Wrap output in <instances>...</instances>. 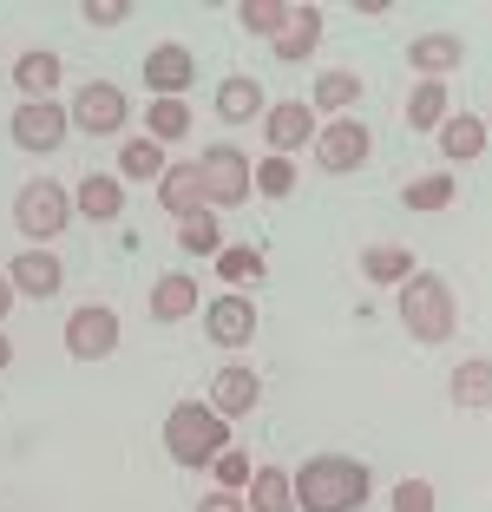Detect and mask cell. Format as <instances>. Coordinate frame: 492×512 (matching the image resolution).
<instances>
[{
  "instance_id": "6da1fadb",
  "label": "cell",
  "mask_w": 492,
  "mask_h": 512,
  "mask_svg": "<svg viewBox=\"0 0 492 512\" xmlns=\"http://www.w3.org/2000/svg\"><path fill=\"white\" fill-rule=\"evenodd\" d=\"M289 486H296V512H355L374 493V467L348 453H315L289 473Z\"/></svg>"
},
{
  "instance_id": "7a4b0ae2",
  "label": "cell",
  "mask_w": 492,
  "mask_h": 512,
  "mask_svg": "<svg viewBox=\"0 0 492 512\" xmlns=\"http://www.w3.org/2000/svg\"><path fill=\"white\" fill-rule=\"evenodd\" d=\"M164 453L178 467H210L217 453H230V421L210 401H178L164 414Z\"/></svg>"
},
{
  "instance_id": "3957f363",
  "label": "cell",
  "mask_w": 492,
  "mask_h": 512,
  "mask_svg": "<svg viewBox=\"0 0 492 512\" xmlns=\"http://www.w3.org/2000/svg\"><path fill=\"white\" fill-rule=\"evenodd\" d=\"M401 329L414 335V342H447V335L460 329V309H453L447 276H433V270L407 276L401 283Z\"/></svg>"
},
{
  "instance_id": "277c9868",
  "label": "cell",
  "mask_w": 492,
  "mask_h": 512,
  "mask_svg": "<svg viewBox=\"0 0 492 512\" xmlns=\"http://www.w3.org/2000/svg\"><path fill=\"white\" fill-rule=\"evenodd\" d=\"M14 224H20L27 243H53L66 224H73V191L53 184V178H27L20 197H14Z\"/></svg>"
},
{
  "instance_id": "5b68a950",
  "label": "cell",
  "mask_w": 492,
  "mask_h": 512,
  "mask_svg": "<svg viewBox=\"0 0 492 512\" xmlns=\"http://www.w3.org/2000/svg\"><path fill=\"white\" fill-rule=\"evenodd\" d=\"M197 165V184H204V204L210 211H237V204H250V158H243L237 145H210L204 158H191Z\"/></svg>"
},
{
  "instance_id": "8992f818",
  "label": "cell",
  "mask_w": 492,
  "mask_h": 512,
  "mask_svg": "<svg viewBox=\"0 0 492 512\" xmlns=\"http://www.w3.org/2000/svg\"><path fill=\"white\" fill-rule=\"evenodd\" d=\"M73 132H92V138H119L125 125H132V99H125L112 79H86V86L73 92Z\"/></svg>"
},
{
  "instance_id": "52a82bcc",
  "label": "cell",
  "mask_w": 492,
  "mask_h": 512,
  "mask_svg": "<svg viewBox=\"0 0 492 512\" xmlns=\"http://www.w3.org/2000/svg\"><path fill=\"white\" fill-rule=\"evenodd\" d=\"M315 165L322 171H335V178H342V171H361L368 165V151H374V132L361 119H328L322 132H315Z\"/></svg>"
},
{
  "instance_id": "ba28073f",
  "label": "cell",
  "mask_w": 492,
  "mask_h": 512,
  "mask_svg": "<svg viewBox=\"0 0 492 512\" xmlns=\"http://www.w3.org/2000/svg\"><path fill=\"white\" fill-rule=\"evenodd\" d=\"M119 348V316H112V302H86L66 316V355L73 362H105Z\"/></svg>"
},
{
  "instance_id": "9c48e42d",
  "label": "cell",
  "mask_w": 492,
  "mask_h": 512,
  "mask_svg": "<svg viewBox=\"0 0 492 512\" xmlns=\"http://www.w3.org/2000/svg\"><path fill=\"white\" fill-rule=\"evenodd\" d=\"M7 132H14V145H20V151H33V158H40V151H60V145H66L73 119H66L53 99H20L14 119H7Z\"/></svg>"
},
{
  "instance_id": "30bf717a",
  "label": "cell",
  "mask_w": 492,
  "mask_h": 512,
  "mask_svg": "<svg viewBox=\"0 0 492 512\" xmlns=\"http://www.w3.org/2000/svg\"><path fill=\"white\" fill-rule=\"evenodd\" d=\"M315 112H309V99H276V106L263 112V145L276 151V158H296L302 145H315Z\"/></svg>"
},
{
  "instance_id": "8fae6325",
  "label": "cell",
  "mask_w": 492,
  "mask_h": 512,
  "mask_svg": "<svg viewBox=\"0 0 492 512\" xmlns=\"http://www.w3.org/2000/svg\"><path fill=\"white\" fill-rule=\"evenodd\" d=\"M191 79H197L191 46L158 40V46L145 53V86H151V99H184V92H191Z\"/></svg>"
},
{
  "instance_id": "7c38bea8",
  "label": "cell",
  "mask_w": 492,
  "mask_h": 512,
  "mask_svg": "<svg viewBox=\"0 0 492 512\" xmlns=\"http://www.w3.org/2000/svg\"><path fill=\"white\" fill-rule=\"evenodd\" d=\"M210 407H217L224 421H243L250 407H263V375H256V368H243V362L217 368V375H210Z\"/></svg>"
},
{
  "instance_id": "4fadbf2b",
  "label": "cell",
  "mask_w": 492,
  "mask_h": 512,
  "mask_svg": "<svg viewBox=\"0 0 492 512\" xmlns=\"http://www.w3.org/2000/svg\"><path fill=\"white\" fill-rule=\"evenodd\" d=\"M204 335L217 348H243L256 335V302L237 296V289H230V296H217V302H204Z\"/></svg>"
},
{
  "instance_id": "5bb4252c",
  "label": "cell",
  "mask_w": 492,
  "mask_h": 512,
  "mask_svg": "<svg viewBox=\"0 0 492 512\" xmlns=\"http://www.w3.org/2000/svg\"><path fill=\"white\" fill-rule=\"evenodd\" d=\"M7 283H14V296H53V289L66 283V270H60V256L53 250H14V263H7Z\"/></svg>"
},
{
  "instance_id": "9a60e30c",
  "label": "cell",
  "mask_w": 492,
  "mask_h": 512,
  "mask_svg": "<svg viewBox=\"0 0 492 512\" xmlns=\"http://www.w3.org/2000/svg\"><path fill=\"white\" fill-rule=\"evenodd\" d=\"M276 60H289V66H302L322 46V7H302V0H289V20H283V33H276Z\"/></svg>"
},
{
  "instance_id": "2e32d148",
  "label": "cell",
  "mask_w": 492,
  "mask_h": 512,
  "mask_svg": "<svg viewBox=\"0 0 492 512\" xmlns=\"http://www.w3.org/2000/svg\"><path fill=\"white\" fill-rule=\"evenodd\" d=\"M460 60H466L460 33H420V40H407V66H414L420 79H447Z\"/></svg>"
},
{
  "instance_id": "e0dca14e",
  "label": "cell",
  "mask_w": 492,
  "mask_h": 512,
  "mask_svg": "<svg viewBox=\"0 0 492 512\" xmlns=\"http://www.w3.org/2000/svg\"><path fill=\"white\" fill-rule=\"evenodd\" d=\"M73 217H92V224H112V217H125V184H119V178H105V171L79 178Z\"/></svg>"
},
{
  "instance_id": "ac0fdd59",
  "label": "cell",
  "mask_w": 492,
  "mask_h": 512,
  "mask_svg": "<svg viewBox=\"0 0 492 512\" xmlns=\"http://www.w3.org/2000/svg\"><path fill=\"white\" fill-rule=\"evenodd\" d=\"M158 204L171 217H197V211H210L204 204V184H197V165H164V178H158Z\"/></svg>"
},
{
  "instance_id": "d6986e66",
  "label": "cell",
  "mask_w": 492,
  "mask_h": 512,
  "mask_svg": "<svg viewBox=\"0 0 492 512\" xmlns=\"http://www.w3.org/2000/svg\"><path fill=\"white\" fill-rule=\"evenodd\" d=\"M447 394H453V407H466V414H486L492 407V362L486 355H466V362L453 368Z\"/></svg>"
},
{
  "instance_id": "ffe728a7",
  "label": "cell",
  "mask_w": 492,
  "mask_h": 512,
  "mask_svg": "<svg viewBox=\"0 0 492 512\" xmlns=\"http://www.w3.org/2000/svg\"><path fill=\"white\" fill-rule=\"evenodd\" d=\"M197 283L184 270H171V276H158L151 283V322H184V316H197Z\"/></svg>"
},
{
  "instance_id": "44dd1931",
  "label": "cell",
  "mask_w": 492,
  "mask_h": 512,
  "mask_svg": "<svg viewBox=\"0 0 492 512\" xmlns=\"http://www.w3.org/2000/svg\"><path fill=\"white\" fill-rule=\"evenodd\" d=\"M60 53H46V46H33V53H20L14 60V92H27V99H53V86H60Z\"/></svg>"
},
{
  "instance_id": "7402d4cb",
  "label": "cell",
  "mask_w": 492,
  "mask_h": 512,
  "mask_svg": "<svg viewBox=\"0 0 492 512\" xmlns=\"http://www.w3.org/2000/svg\"><path fill=\"white\" fill-rule=\"evenodd\" d=\"M217 119H224V125H250V119H263V86H256L250 73H230L224 86H217Z\"/></svg>"
},
{
  "instance_id": "603a6c76",
  "label": "cell",
  "mask_w": 492,
  "mask_h": 512,
  "mask_svg": "<svg viewBox=\"0 0 492 512\" xmlns=\"http://www.w3.org/2000/svg\"><path fill=\"white\" fill-rule=\"evenodd\" d=\"M486 119H473V112H447V125H440V151H447V165H466V158H479L486 151Z\"/></svg>"
},
{
  "instance_id": "cb8c5ba5",
  "label": "cell",
  "mask_w": 492,
  "mask_h": 512,
  "mask_svg": "<svg viewBox=\"0 0 492 512\" xmlns=\"http://www.w3.org/2000/svg\"><path fill=\"white\" fill-rule=\"evenodd\" d=\"M243 506L250 512H296V486H289L283 467H256L250 486H243Z\"/></svg>"
},
{
  "instance_id": "d4e9b609",
  "label": "cell",
  "mask_w": 492,
  "mask_h": 512,
  "mask_svg": "<svg viewBox=\"0 0 492 512\" xmlns=\"http://www.w3.org/2000/svg\"><path fill=\"white\" fill-rule=\"evenodd\" d=\"M447 79H420L414 92H407V106H401V119L414 125V132H440L447 125Z\"/></svg>"
},
{
  "instance_id": "484cf974",
  "label": "cell",
  "mask_w": 492,
  "mask_h": 512,
  "mask_svg": "<svg viewBox=\"0 0 492 512\" xmlns=\"http://www.w3.org/2000/svg\"><path fill=\"white\" fill-rule=\"evenodd\" d=\"M414 270H420V263H414V250H401V243H368V250H361V276H368V283L401 289Z\"/></svg>"
},
{
  "instance_id": "4316f807",
  "label": "cell",
  "mask_w": 492,
  "mask_h": 512,
  "mask_svg": "<svg viewBox=\"0 0 492 512\" xmlns=\"http://www.w3.org/2000/svg\"><path fill=\"white\" fill-rule=\"evenodd\" d=\"M164 178V145L151 138H125L119 145V184H158Z\"/></svg>"
},
{
  "instance_id": "83f0119b",
  "label": "cell",
  "mask_w": 492,
  "mask_h": 512,
  "mask_svg": "<svg viewBox=\"0 0 492 512\" xmlns=\"http://www.w3.org/2000/svg\"><path fill=\"white\" fill-rule=\"evenodd\" d=\"M309 92H315L309 112H335V119H342V112L361 99V79L348 73V66H335V73H315V86H309Z\"/></svg>"
},
{
  "instance_id": "f1b7e54d",
  "label": "cell",
  "mask_w": 492,
  "mask_h": 512,
  "mask_svg": "<svg viewBox=\"0 0 492 512\" xmlns=\"http://www.w3.org/2000/svg\"><path fill=\"white\" fill-rule=\"evenodd\" d=\"M184 132H191V106H184V99H151L145 106V138L151 145H178Z\"/></svg>"
},
{
  "instance_id": "f546056e",
  "label": "cell",
  "mask_w": 492,
  "mask_h": 512,
  "mask_svg": "<svg viewBox=\"0 0 492 512\" xmlns=\"http://www.w3.org/2000/svg\"><path fill=\"white\" fill-rule=\"evenodd\" d=\"M178 250H191V256H210V263H217V250H224V224H217V211H197V217H184V224H178Z\"/></svg>"
},
{
  "instance_id": "4dcf8cb0",
  "label": "cell",
  "mask_w": 492,
  "mask_h": 512,
  "mask_svg": "<svg viewBox=\"0 0 492 512\" xmlns=\"http://www.w3.org/2000/svg\"><path fill=\"white\" fill-rule=\"evenodd\" d=\"M401 204H407V211H447V204H453V171H427V178H414V184H407V191H401Z\"/></svg>"
},
{
  "instance_id": "1f68e13d",
  "label": "cell",
  "mask_w": 492,
  "mask_h": 512,
  "mask_svg": "<svg viewBox=\"0 0 492 512\" xmlns=\"http://www.w3.org/2000/svg\"><path fill=\"white\" fill-rule=\"evenodd\" d=\"M250 191L289 197V191H296V158H276V151H269V158H256V165H250Z\"/></svg>"
},
{
  "instance_id": "d6a6232c",
  "label": "cell",
  "mask_w": 492,
  "mask_h": 512,
  "mask_svg": "<svg viewBox=\"0 0 492 512\" xmlns=\"http://www.w3.org/2000/svg\"><path fill=\"white\" fill-rule=\"evenodd\" d=\"M217 276H224V283H256V276H263V250L224 243V250H217Z\"/></svg>"
},
{
  "instance_id": "836d02e7",
  "label": "cell",
  "mask_w": 492,
  "mask_h": 512,
  "mask_svg": "<svg viewBox=\"0 0 492 512\" xmlns=\"http://www.w3.org/2000/svg\"><path fill=\"white\" fill-rule=\"evenodd\" d=\"M237 20L250 33H263V40H276V33H283V20H289V0H243Z\"/></svg>"
},
{
  "instance_id": "e575fe53",
  "label": "cell",
  "mask_w": 492,
  "mask_h": 512,
  "mask_svg": "<svg viewBox=\"0 0 492 512\" xmlns=\"http://www.w3.org/2000/svg\"><path fill=\"white\" fill-rule=\"evenodd\" d=\"M210 467H217V480H224V493H243V486H250V453H237V447H230V453H217V460H210Z\"/></svg>"
},
{
  "instance_id": "d590c367",
  "label": "cell",
  "mask_w": 492,
  "mask_h": 512,
  "mask_svg": "<svg viewBox=\"0 0 492 512\" xmlns=\"http://www.w3.org/2000/svg\"><path fill=\"white\" fill-rule=\"evenodd\" d=\"M79 14H86V27H119V20H132V0H86Z\"/></svg>"
},
{
  "instance_id": "8d00e7d4",
  "label": "cell",
  "mask_w": 492,
  "mask_h": 512,
  "mask_svg": "<svg viewBox=\"0 0 492 512\" xmlns=\"http://www.w3.org/2000/svg\"><path fill=\"white\" fill-rule=\"evenodd\" d=\"M394 512H433V486L427 480H401L394 486Z\"/></svg>"
},
{
  "instance_id": "74e56055",
  "label": "cell",
  "mask_w": 492,
  "mask_h": 512,
  "mask_svg": "<svg viewBox=\"0 0 492 512\" xmlns=\"http://www.w3.org/2000/svg\"><path fill=\"white\" fill-rule=\"evenodd\" d=\"M197 512H250V506H243V493H224V486H217L210 499H197Z\"/></svg>"
},
{
  "instance_id": "f35d334b",
  "label": "cell",
  "mask_w": 492,
  "mask_h": 512,
  "mask_svg": "<svg viewBox=\"0 0 492 512\" xmlns=\"http://www.w3.org/2000/svg\"><path fill=\"white\" fill-rule=\"evenodd\" d=\"M7 309H14V283L0 276V322H7Z\"/></svg>"
},
{
  "instance_id": "ab89813d",
  "label": "cell",
  "mask_w": 492,
  "mask_h": 512,
  "mask_svg": "<svg viewBox=\"0 0 492 512\" xmlns=\"http://www.w3.org/2000/svg\"><path fill=\"white\" fill-rule=\"evenodd\" d=\"M7 362H14V342H7V329H0V375H7Z\"/></svg>"
},
{
  "instance_id": "60d3db41",
  "label": "cell",
  "mask_w": 492,
  "mask_h": 512,
  "mask_svg": "<svg viewBox=\"0 0 492 512\" xmlns=\"http://www.w3.org/2000/svg\"><path fill=\"white\" fill-rule=\"evenodd\" d=\"M486 132H492V112H486Z\"/></svg>"
}]
</instances>
